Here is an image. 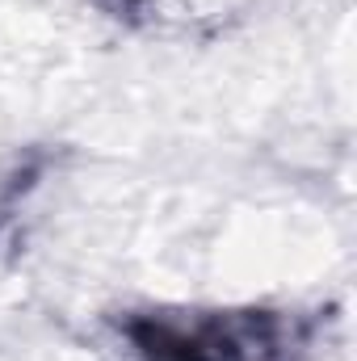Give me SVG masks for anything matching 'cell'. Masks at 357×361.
Returning a JSON list of instances; mask_svg holds the SVG:
<instances>
[{"label": "cell", "mask_w": 357, "mask_h": 361, "mask_svg": "<svg viewBox=\"0 0 357 361\" xmlns=\"http://www.w3.org/2000/svg\"><path fill=\"white\" fill-rule=\"evenodd\" d=\"M122 332L139 361H290V353L303 349L294 324L269 311L202 315L189 324L173 315H143Z\"/></svg>", "instance_id": "6da1fadb"}]
</instances>
